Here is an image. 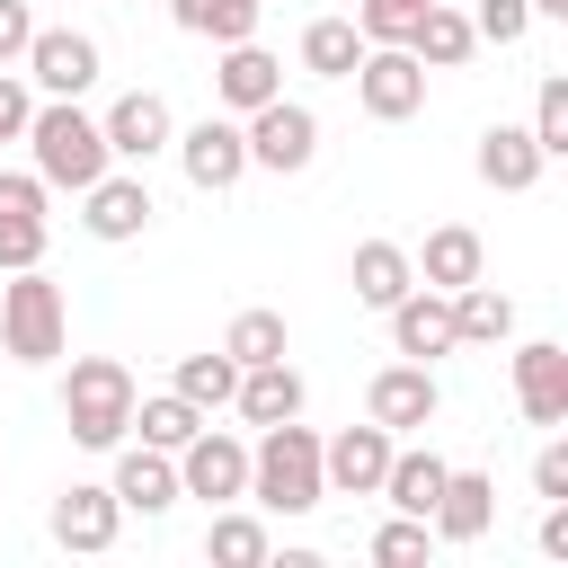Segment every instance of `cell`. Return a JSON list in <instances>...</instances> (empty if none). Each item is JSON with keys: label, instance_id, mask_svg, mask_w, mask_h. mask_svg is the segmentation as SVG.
Here are the masks:
<instances>
[{"label": "cell", "instance_id": "41", "mask_svg": "<svg viewBox=\"0 0 568 568\" xmlns=\"http://www.w3.org/2000/svg\"><path fill=\"white\" fill-rule=\"evenodd\" d=\"M532 488H541V497H568V444H541V462H532Z\"/></svg>", "mask_w": 568, "mask_h": 568}, {"label": "cell", "instance_id": "35", "mask_svg": "<svg viewBox=\"0 0 568 568\" xmlns=\"http://www.w3.org/2000/svg\"><path fill=\"white\" fill-rule=\"evenodd\" d=\"M373 559H382V568H408V559H426V515H390V524L373 532Z\"/></svg>", "mask_w": 568, "mask_h": 568}, {"label": "cell", "instance_id": "25", "mask_svg": "<svg viewBox=\"0 0 568 568\" xmlns=\"http://www.w3.org/2000/svg\"><path fill=\"white\" fill-rule=\"evenodd\" d=\"M408 284H417V266H408V248H399V240H364V248H355V302L390 311Z\"/></svg>", "mask_w": 568, "mask_h": 568}, {"label": "cell", "instance_id": "2", "mask_svg": "<svg viewBox=\"0 0 568 568\" xmlns=\"http://www.w3.org/2000/svg\"><path fill=\"white\" fill-rule=\"evenodd\" d=\"M27 142H36V178L44 186H98L106 178V133H98V115H80V98H53V106H36L27 115Z\"/></svg>", "mask_w": 568, "mask_h": 568}, {"label": "cell", "instance_id": "17", "mask_svg": "<svg viewBox=\"0 0 568 568\" xmlns=\"http://www.w3.org/2000/svg\"><path fill=\"white\" fill-rule=\"evenodd\" d=\"M80 195H89V213H80V222H89V240H142V231H151V213H160L142 178H98V186H80Z\"/></svg>", "mask_w": 568, "mask_h": 568}, {"label": "cell", "instance_id": "15", "mask_svg": "<svg viewBox=\"0 0 568 568\" xmlns=\"http://www.w3.org/2000/svg\"><path fill=\"white\" fill-rule=\"evenodd\" d=\"M390 337H399V355H408V364L453 355V346H462V337H453V293H435V284L417 293V284H408V293L390 302Z\"/></svg>", "mask_w": 568, "mask_h": 568}, {"label": "cell", "instance_id": "22", "mask_svg": "<svg viewBox=\"0 0 568 568\" xmlns=\"http://www.w3.org/2000/svg\"><path fill=\"white\" fill-rule=\"evenodd\" d=\"M115 506H133V515L178 506V462H169L160 444H133V453L115 462Z\"/></svg>", "mask_w": 568, "mask_h": 568}, {"label": "cell", "instance_id": "12", "mask_svg": "<svg viewBox=\"0 0 568 568\" xmlns=\"http://www.w3.org/2000/svg\"><path fill=\"white\" fill-rule=\"evenodd\" d=\"M98 133H106V160H151V151H169V98L160 89H124L98 115Z\"/></svg>", "mask_w": 568, "mask_h": 568}, {"label": "cell", "instance_id": "30", "mask_svg": "<svg viewBox=\"0 0 568 568\" xmlns=\"http://www.w3.org/2000/svg\"><path fill=\"white\" fill-rule=\"evenodd\" d=\"M222 355L231 364H275L284 355V311H240L231 337H222Z\"/></svg>", "mask_w": 568, "mask_h": 568}, {"label": "cell", "instance_id": "8", "mask_svg": "<svg viewBox=\"0 0 568 568\" xmlns=\"http://www.w3.org/2000/svg\"><path fill=\"white\" fill-rule=\"evenodd\" d=\"M18 62H27V80H36L44 98H80V89H98V44H89L80 27H36Z\"/></svg>", "mask_w": 568, "mask_h": 568}, {"label": "cell", "instance_id": "39", "mask_svg": "<svg viewBox=\"0 0 568 568\" xmlns=\"http://www.w3.org/2000/svg\"><path fill=\"white\" fill-rule=\"evenodd\" d=\"M27 115H36V98H27V89L0 71V142H18V133H27Z\"/></svg>", "mask_w": 568, "mask_h": 568}, {"label": "cell", "instance_id": "23", "mask_svg": "<svg viewBox=\"0 0 568 568\" xmlns=\"http://www.w3.org/2000/svg\"><path fill=\"white\" fill-rule=\"evenodd\" d=\"M444 470H453V462H435V453H399V444H390V470H382L373 497H390V515H426V506L444 497Z\"/></svg>", "mask_w": 568, "mask_h": 568}, {"label": "cell", "instance_id": "1", "mask_svg": "<svg viewBox=\"0 0 568 568\" xmlns=\"http://www.w3.org/2000/svg\"><path fill=\"white\" fill-rule=\"evenodd\" d=\"M248 497L266 506V515H311L320 497H328V479H320V435L311 426H266V444L248 453Z\"/></svg>", "mask_w": 568, "mask_h": 568}, {"label": "cell", "instance_id": "11", "mask_svg": "<svg viewBox=\"0 0 568 568\" xmlns=\"http://www.w3.org/2000/svg\"><path fill=\"white\" fill-rule=\"evenodd\" d=\"M515 408L532 426H568V346L559 337H532L515 355Z\"/></svg>", "mask_w": 568, "mask_h": 568}, {"label": "cell", "instance_id": "43", "mask_svg": "<svg viewBox=\"0 0 568 568\" xmlns=\"http://www.w3.org/2000/svg\"><path fill=\"white\" fill-rule=\"evenodd\" d=\"M524 9H532V18H568V0H524Z\"/></svg>", "mask_w": 568, "mask_h": 568}, {"label": "cell", "instance_id": "33", "mask_svg": "<svg viewBox=\"0 0 568 568\" xmlns=\"http://www.w3.org/2000/svg\"><path fill=\"white\" fill-rule=\"evenodd\" d=\"M435 0H355V36L364 44H408V27L426 18Z\"/></svg>", "mask_w": 568, "mask_h": 568}, {"label": "cell", "instance_id": "24", "mask_svg": "<svg viewBox=\"0 0 568 568\" xmlns=\"http://www.w3.org/2000/svg\"><path fill=\"white\" fill-rule=\"evenodd\" d=\"M470 44H479V36H470V18H462V9H444V0L408 27V53H417L426 71H462V62H470Z\"/></svg>", "mask_w": 568, "mask_h": 568}, {"label": "cell", "instance_id": "37", "mask_svg": "<svg viewBox=\"0 0 568 568\" xmlns=\"http://www.w3.org/2000/svg\"><path fill=\"white\" fill-rule=\"evenodd\" d=\"M524 27H532L524 0H479V18H470V36H488V44H515Z\"/></svg>", "mask_w": 568, "mask_h": 568}, {"label": "cell", "instance_id": "5", "mask_svg": "<svg viewBox=\"0 0 568 568\" xmlns=\"http://www.w3.org/2000/svg\"><path fill=\"white\" fill-rule=\"evenodd\" d=\"M346 80H355L364 115H382V124H399V115L426 106V62H417L408 44H364V62H355Z\"/></svg>", "mask_w": 568, "mask_h": 568}, {"label": "cell", "instance_id": "38", "mask_svg": "<svg viewBox=\"0 0 568 568\" xmlns=\"http://www.w3.org/2000/svg\"><path fill=\"white\" fill-rule=\"evenodd\" d=\"M0 213H27V222H44V178H27V169H0Z\"/></svg>", "mask_w": 568, "mask_h": 568}, {"label": "cell", "instance_id": "40", "mask_svg": "<svg viewBox=\"0 0 568 568\" xmlns=\"http://www.w3.org/2000/svg\"><path fill=\"white\" fill-rule=\"evenodd\" d=\"M27 36H36L27 0H0V62H18V53H27Z\"/></svg>", "mask_w": 568, "mask_h": 568}, {"label": "cell", "instance_id": "42", "mask_svg": "<svg viewBox=\"0 0 568 568\" xmlns=\"http://www.w3.org/2000/svg\"><path fill=\"white\" fill-rule=\"evenodd\" d=\"M541 550L568 559V497H550V515H541Z\"/></svg>", "mask_w": 568, "mask_h": 568}, {"label": "cell", "instance_id": "4", "mask_svg": "<svg viewBox=\"0 0 568 568\" xmlns=\"http://www.w3.org/2000/svg\"><path fill=\"white\" fill-rule=\"evenodd\" d=\"M0 346L18 364H53L62 355V284H44L36 266H18L0 284Z\"/></svg>", "mask_w": 568, "mask_h": 568}, {"label": "cell", "instance_id": "3", "mask_svg": "<svg viewBox=\"0 0 568 568\" xmlns=\"http://www.w3.org/2000/svg\"><path fill=\"white\" fill-rule=\"evenodd\" d=\"M62 417H71V444H89V453L124 444V426H133V373L115 355H80L71 382H62Z\"/></svg>", "mask_w": 568, "mask_h": 568}, {"label": "cell", "instance_id": "31", "mask_svg": "<svg viewBox=\"0 0 568 568\" xmlns=\"http://www.w3.org/2000/svg\"><path fill=\"white\" fill-rule=\"evenodd\" d=\"M231 390H240V364H231L222 346H213V355H186V364H178V399H195V408H222Z\"/></svg>", "mask_w": 568, "mask_h": 568}, {"label": "cell", "instance_id": "14", "mask_svg": "<svg viewBox=\"0 0 568 568\" xmlns=\"http://www.w3.org/2000/svg\"><path fill=\"white\" fill-rule=\"evenodd\" d=\"M497 524V479L488 470H444V497L426 506V532L435 541H479Z\"/></svg>", "mask_w": 568, "mask_h": 568}, {"label": "cell", "instance_id": "36", "mask_svg": "<svg viewBox=\"0 0 568 568\" xmlns=\"http://www.w3.org/2000/svg\"><path fill=\"white\" fill-rule=\"evenodd\" d=\"M0 266H9V275H18V266H44V222L0 213Z\"/></svg>", "mask_w": 568, "mask_h": 568}, {"label": "cell", "instance_id": "13", "mask_svg": "<svg viewBox=\"0 0 568 568\" xmlns=\"http://www.w3.org/2000/svg\"><path fill=\"white\" fill-rule=\"evenodd\" d=\"M382 470H390V426H346L337 444H320V479L328 488H346V497H373L382 488Z\"/></svg>", "mask_w": 568, "mask_h": 568}, {"label": "cell", "instance_id": "19", "mask_svg": "<svg viewBox=\"0 0 568 568\" xmlns=\"http://www.w3.org/2000/svg\"><path fill=\"white\" fill-rule=\"evenodd\" d=\"M240 417L248 426H284V417H302V373L275 355V364H240Z\"/></svg>", "mask_w": 568, "mask_h": 568}, {"label": "cell", "instance_id": "10", "mask_svg": "<svg viewBox=\"0 0 568 568\" xmlns=\"http://www.w3.org/2000/svg\"><path fill=\"white\" fill-rule=\"evenodd\" d=\"M435 408H444V390H435V373H426V364H382V373H373V390H364V417H373V426H390V435L435 426Z\"/></svg>", "mask_w": 568, "mask_h": 568}, {"label": "cell", "instance_id": "32", "mask_svg": "<svg viewBox=\"0 0 568 568\" xmlns=\"http://www.w3.org/2000/svg\"><path fill=\"white\" fill-rule=\"evenodd\" d=\"M204 550H213L222 568H257V559H266V524H257V515H213Z\"/></svg>", "mask_w": 568, "mask_h": 568}, {"label": "cell", "instance_id": "28", "mask_svg": "<svg viewBox=\"0 0 568 568\" xmlns=\"http://www.w3.org/2000/svg\"><path fill=\"white\" fill-rule=\"evenodd\" d=\"M257 9H266V0H169V18H178L186 36H213V44L257 36Z\"/></svg>", "mask_w": 568, "mask_h": 568}, {"label": "cell", "instance_id": "6", "mask_svg": "<svg viewBox=\"0 0 568 568\" xmlns=\"http://www.w3.org/2000/svg\"><path fill=\"white\" fill-rule=\"evenodd\" d=\"M248 169H275V178H293V169H311V151H320V115L311 106H293V98H266V106H248Z\"/></svg>", "mask_w": 568, "mask_h": 568}, {"label": "cell", "instance_id": "18", "mask_svg": "<svg viewBox=\"0 0 568 568\" xmlns=\"http://www.w3.org/2000/svg\"><path fill=\"white\" fill-rule=\"evenodd\" d=\"M115 524H124L115 488H62V497H53V541H62V550H106Z\"/></svg>", "mask_w": 568, "mask_h": 568}, {"label": "cell", "instance_id": "9", "mask_svg": "<svg viewBox=\"0 0 568 568\" xmlns=\"http://www.w3.org/2000/svg\"><path fill=\"white\" fill-rule=\"evenodd\" d=\"M178 160H186V178H195L204 195H222V186L248 178V133H240L231 115H204V124L178 133Z\"/></svg>", "mask_w": 568, "mask_h": 568}, {"label": "cell", "instance_id": "16", "mask_svg": "<svg viewBox=\"0 0 568 568\" xmlns=\"http://www.w3.org/2000/svg\"><path fill=\"white\" fill-rule=\"evenodd\" d=\"M213 98L222 106H266V98H284V62L257 44V36H240V44H222V71H213Z\"/></svg>", "mask_w": 568, "mask_h": 568}, {"label": "cell", "instance_id": "26", "mask_svg": "<svg viewBox=\"0 0 568 568\" xmlns=\"http://www.w3.org/2000/svg\"><path fill=\"white\" fill-rule=\"evenodd\" d=\"M506 328H515V302H506L497 284H479V275H470V284L453 293V337H462V346H497Z\"/></svg>", "mask_w": 568, "mask_h": 568}, {"label": "cell", "instance_id": "27", "mask_svg": "<svg viewBox=\"0 0 568 568\" xmlns=\"http://www.w3.org/2000/svg\"><path fill=\"white\" fill-rule=\"evenodd\" d=\"M364 62V36H355V18H311L302 27V71H320V80H346Z\"/></svg>", "mask_w": 568, "mask_h": 568}, {"label": "cell", "instance_id": "7", "mask_svg": "<svg viewBox=\"0 0 568 568\" xmlns=\"http://www.w3.org/2000/svg\"><path fill=\"white\" fill-rule=\"evenodd\" d=\"M178 497H204V506L248 497V444H231V435L195 426V435L178 444Z\"/></svg>", "mask_w": 568, "mask_h": 568}, {"label": "cell", "instance_id": "21", "mask_svg": "<svg viewBox=\"0 0 568 568\" xmlns=\"http://www.w3.org/2000/svg\"><path fill=\"white\" fill-rule=\"evenodd\" d=\"M479 257H488V248H479V231L444 222V231H426V248H417L408 266H417V284H435V293H462V284L479 275Z\"/></svg>", "mask_w": 568, "mask_h": 568}, {"label": "cell", "instance_id": "20", "mask_svg": "<svg viewBox=\"0 0 568 568\" xmlns=\"http://www.w3.org/2000/svg\"><path fill=\"white\" fill-rule=\"evenodd\" d=\"M479 178H488L497 195H524V186L541 178V142H532L524 124H488V133H479Z\"/></svg>", "mask_w": 568, "mask_h": 568}, {"label": "cell", "instance_id": "34", "mask_svg": "<svg viewBox=\"0 0 568 568\" xmlns=\"http://www.w3.org/2000/svg\"><path fill=\"white\" fill-rule=\"evenodd\" d=\"M532 142H541V160H568V80L550 71L541 80V98H532V124H524Z\"/></svg>", "mask_w": 568, "mask_h": 568}, {"label": "cell", "instance_id": "29", "mask_svg": "<svg viewBox=\"0 0 568 568\" xmlns=\"http://www.w3.org/2000/svg\"><path fill=\"white\" fill-rule=\"evenodd\" d=\"M133 426H142V444L178 453V444L204 426V408H195V399H178V390H160V399H133Z\"/></svg>", "mask_w": 568, "mask_h": 568}]
</instances>
